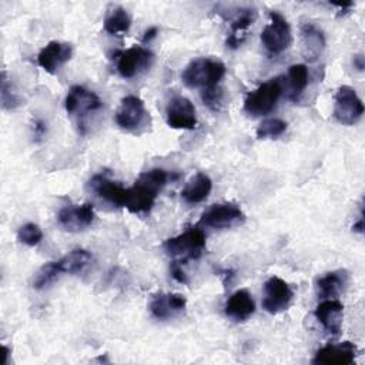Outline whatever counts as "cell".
<instances>
[{"label": "cell", "instance_id": "6da1fadb", "mask_svg": "<svg viewBox=\"0 0 365 365\" xmlns=\"http://www.w3.org/2000/svg\"><path fill=\"white\" fill-rule=\"evenodd\" d=\"M167 181L168 173L163 168H151L141 173L134 185L127 188L124 208L133 214H147Z\"/></svg>", "mask_w": 365, "mask_h": 365}, {"label": "cell", "instance_id": "7a4b0ae2", "mask_svg": "<svg viewBox=\"0 0 365 365\" xmlns=\"http://www.w3.org/2000/svg\"><path fill=\"white\" fill-rule=\"evenodd\" d=\"M225 76V66L220 60L198 57L191 60L181 73V80L188 88H212L220 86Z\"/></svg>", "mask_w": 365, "mask_h": 365}, {"label": "cell", "instance_id": "3957f363", "mask_svg": "<svg viewBox=\"0 0 365 365\" xmlns=\"http://www.w3.org/2000/svg\"><path fill=\"white\" fill-rule=\"evenodd\" d=\"M164 252L174 262L185 264L190 259H197L205 250V234L201 228H188L184 232L171 237L163 242Z\"/></svg>", "mask_w": 365, "mask_h": 365}, {"label": "cell", "instance_id": "277c9868", "mask_svg": "<svg viewBox=\"0 0 365 365\" xmlns=\"http://www.w3.org/2000/svg\"><path fill=\"white\" fill-rule=\"evenodd\" d=\"M117 125L131 134L144 133L150 124L151 117L144 106V101L137 96H125L121 98L114 114Z\"/></svg>", "mask_w": 365, "mask_h": 365}, {"label": "cell", "instance_id": "5b68a950", "mask_svg": "<svg viewBox=\"0 0 365 365\" xmlns=\"http://www.w3.org/2000/svg\"><path fill=\"white\" fill-rule=\"evenodd\" d=\"M284 91V80L281 77L269 78L251 91L244 101V111L251 117H261L271 113Z\"/></svg>", "mask_w": 365, "mask_h": 365}, {"label": "cell", "instance_id": "8992f818", "mask_svg": "<svg viewBox=\"0 0 365 365\" xmlns=\"http://www.w3.org/2000/svg\"><path fill=\"white\" fill-rule=\"evenodd\" d=\"M64 107L67 114L77 118L78 130L84 134L86 118L88 117V114L98 111L103 107V103L94 91L77 84L70 87L64 100Z\"/></svg>", "mask_w": 365, "mask_h": 365}, {"label": "cell", "instance_id": "52a82bcc", "mask_svg": "<svg viewBox=\"0 0 365 365\" xmlns=\"http://www.w3.org/2000/svg\"><path fill=\"white\" fill-rule=\"evenodd\" d=\"M115 58V67L118 74L123 78L130 80L150 70L154 63V53L148 47L133 46L127 50L117 51Z\"/></svg>", "mask_w": 365, "mask_h": 365}, {"label": "cell", "instance_id": "ba28073f", "mask_svg": "<svg viewBox=\"0 0 365 365\" xmlns=\"http://www.w3.org/2000/svg\"><path fill=\"white\" fill-rule=\"evenodd\" d=\"M261 43L269 54H281L291 46V27L281 13L269 11V23L261 31Z\"/></svg>", "mask_w": 365, "mask_h": 365}, {"label": "cell", "instance_id": "9c48e42d", "mask_svg": "<svg viewBox=\"0 0 365 365\" xmlns=\"http://www.w3.org/2000/svg\"><path fill=\"white\" fill-rule=\"evenodd\" d=\"M364 114V103L349 86H341L334 97V117L344 125H354Z\"/></svg>", "mask_w": 365, "mask_h": 365}, {"label": "cell", "instance_id": "30bf717a", "mask_svg": "<svg viewBox=\"0 0 365 365\" xmlns=\"http://www.w3.org/2000/svg\"><path fill=\"white\" fill-rule=\"evenodd\" d=\"M245 221L244 211L232 202L211 205L200 218V224L214 230H227L241 225Z\"/></svg>", "mask_w": 365, "mask_h": 365}, {"label": "cell", "instance_id": "8fae6325", "mask_svg": "<svg viewBox=\"0 0 365 365\" xmlns=\"http://www.w3.org/2000/svg\"><path fill=\"white\" fill-rule=\"evenodd\" d=\"M294 298L291 287L279 277H269L264 284L262 308L269 314H278L289 307Z\"/></svg>", "mask_w": 365, "mask_h": 365}, {"label": "cell", "instance_id": "7c38bea8", "mask_svg": "<svg viewBox=\"0 0 365 365\" xmlns=\"http://www.w3.org/2000/svg\"><path fill=\"white\" fill-rule=\"evenodd\" d=\"M167 124L171 128L192 130L197 127V114L194 104L184 96H174L165 108Z\"/></svg>", "mask_w": 365, "mask_h": 365}, {"label": "cell", "instance_id": "4fadbf2b", "mask_svg": "<svg viewBox=\"0 0 365 365\" xmlns=\"http://www.w3.org/2000/svg\"><path fill=\"white\" fill-rule=\"evenodd\" d=\"M358 348L349 341L341 344H328L319 348L312 358L315 365H351L355 362Z\"/></svg>", "mask_w": 365, "mask_h": 365}, {"label": "cell", "instance_id": "5bb4252c", "mask_svg": "<svg viewBox=\"0 0 365 365\" xmlns=\"http://www.w3.org/2000/svg\"><path fill=\"white\" fill-rule=\"evenodd\" d=\"M96 220L94 207L90 202H84L81 205L64 207L57 214V221L60 227L66 231L77 232L90 227Z\"/></svg>", "mask_w": 365, "mask_h": 365}, {"label": "cell", "instance_id": "9a60e30c", "mask_svg": "<svg viewBox=\"0 0 365 365\" xmlns=\"http://www.w3.org/2000/svg\"><path fill=\"white\" fill-rule=\"evenodd\" d=\"M187 299L181 294L161 292L157 294L150 302V312L160 321L173 319L185 311Z\"/></svg>", "mask_w": 365, "mask_h": 365}, {"label": "cell", "instance_id": "2e32d148", "mask_svg": "<svg viewBox=\"0 0 365 365\" xmlns=\"http://www.w3.org/2000/svg\"><path fill=\"white\" fill-rule=\"evenodd\" d=\"M73 54V47L70 43L64 41H50L47 43L37 56L38 66L50 73L54 74L63 64H66Z\"/></svg>", "mask_w": 365, "mask_h": 365}, {"label": "cell", "instance_id": "e0dca14e", "mask_svg": "<svg viewBox=\"0 0 365 365\" xmlns=\"http://www.w3.org/2000/svg\"><path fill=\"white\" fill-rule=\"evenodd\" d=\"M314 315L327 332L332 335L339 334L342 327V317H344V305L341 301H338L336 298L322 299L317 305Z\"/></svg>", "mask_w": 365, "mask_h": 365}, {"label": "cell", "instance_id": "ac0fdd59", "mask_svg": "<svg viewBox=\"0 0 365 365\" xmlns=\"http://www.w3.org/2000/svg\"><path fill=\"white\" fill-rule=\"evenodd\" d=\"M88 185L104 201H107L115 207H124L127 188L123 187L120 182H117V181L108 178L106 174L100 173L90 178Z\"/></svg>", "mask_w": 365, "mask_h": 365}, {"label": "cell", "instance_id": "d6986e66", "mask_svg": "<svg viewBox=\"0 0 365 365\" xmlns=\"http://www.w3.org/2000/svg\"><path fill=\"white\" fill-rule=\"evenodd\" d=\"M301 44L302 56L305 57V60H318L327 46L324 31L314 23H304L301 26Z\"/></svg>", "mask_w": 365, "mask_h": 365}, {"label": "cell", "instance_id": "ffe728a7", "mask_svg": "<svg viewBox=\"0 0 365 365\" xmlns=\"http://www.w3.org/2000/svg\"><path fill=\"white\" fill-rule=\"evenodd\" d=\"M224 312L228 318L237 322L247 321L255 312V302L250 291L245 288H241V289H237L234 294H231L225 302Z\"/></svg>", "mask_w": 365, "mask_h": 365}, {"label": "cell", "instance_id": "44dd1931", "mask_svg": "<svg viewBox=\"0 0 365 365\" xmlns=\"http://www.w3.org/2000/svg\"><path fill=\"white\" fill-rule=\"evenodd\" d=\"M257 17V11L251 7H247V9H240L235 11V16L234 19H231V23H230V34L227 37V47L230 48H238L245 36H247V29L254 23Z\"/></svg>", "mask_w": 365, "mask_h": 365}, {"label": "cell", "instance_id": "7402d4cb", "mask_svg": "<svg viewBox=\"0 0 365 365\" xmlns=\"http://www.w3.org/2000/svg\"><path fill=\"white\" fill-rule=\"evenodd\" d=\"M349 282V275L346 269H336L332 272H328L327 275L321 277L317 281V289L318 297L321 299L327 298H336L339 294H342Z\"/></svg>", "mask_w": 365, "mask_h": 365}, {"label": "cell", "instance_id": "603a6c76", "mask_svg": "<svg viewBox=\"0 0 365 365\" xmlns=\"http://www.w3.org/2000/svg\"><path fill=\"white\" fill-rule=\"evenodd\" d=\"M211 188H212L211 178L204 173H197L194 177L190 178V181L181 190V198L187 204H198V202H202L210 195Z\"/></svg>", "mask_w": 365, "mask_h": 365}, {"label": "cell", "instance_id": "cb8c5ba5", "mask_svg": "<svg viewBox=\"0 0 365 365\" xmlns=\"http://www.w3.org/2000/svg\"><path fill=\"white\" fill-rule=\"evenodd\" d=\"M91 259H93V255L87 250L76 248L54 262L57 265L60 275H63V274L81 272L90 264Z\"/></svg>", "mask_w": 365, "mask_h": 365}, {"label": "cell", "instance_id": "d4e9b609", "mask_svg": "<svg viewBox=\"0 0 365 365\" xmlns=\"http://www.w3.org/2000/svg\"><path fill=\"white\" fill-rule=\"evenodd\" d=\"M131 17L121 6H113L104 17V30L111 36H123L130 30Z\"/></svg>", "mask_w": 365, "mask_h": 365}, {"label": "cell", "instance_id": "484cf974", "mask_svg": "<svg viewBox=\"0 0 365 365\" xmlns=\"http://www.w3.org/2000/svg\"><path fill=\"white\" fill-rule=\"evenodd\" d=\"M288 98L297 101L308 86V68L305 64H292L287 73Z\"/></svg>", "mask_w": 365, "mask_h": 365}, {"label": "cell", "instance_id": "4316f807", "mask_svg": "<svg viewBox=\"0 0 365 365\" xmlns=\"http://www.w3.org/2000/svg\"><path fill=\"white\" fill-rule=\"evenodd\" d=\"M0 98H1V107L4 110H14L20 106V97L16 91L11 80H9L6 70L1 71V80H0Z\"/></svg>", "mask_w": 365, "mask_h": 365}, {"label": "cell", "instance_id": "83f0119b", "mask_svg": "<svg viewBox=\"0 0 365 365\" xmlns=\"http://www.w3.org/2000/svg\"><path fill=\"white\" fill-rule=\"evenodd\" d=\"M287 130V123L281 118H267L257 127V138H278Z\"/></svg>", "mask_w": 365, "mask_h": 365}, {"label": "cell", "instance_id": "f1b7e54d", "mask_svg": "<svg viewBox=\"0 0 365 365\" xmlns=\"http://www.w3.org/2000/svg\"><path fill=\"white\" fill-rule=\"evenodd\" d=\"M60 277V272L57 269V265L54 261H50L40 267V269L36 272L33 278V287L34 289H43L48 287L51 282H54Z\"/></svg>", "mask_w": 365, "mask_h": 365}, {"label": "cell", "instance_id": "f546056e", "mask_svg": "<svg viewBox=\"0 0 365 365\" xmlns=\"http://www.w3.org/2000/svg\"><path fill=\"white\" fill-rule=\"evenodd\" d=\"M17 240L29 247L37 245L43 240V231L41 228L34 222H26L23 224L17 231Z\"/></svg>", "mask_w": 365, "mask_h": 365}, {"label": "cell", "instance_id": "4dcf8cb0", "mask_svg": "<svg viewBox=\"0 0 365 365\" xmlns=\"http://www.w3.org/2000/svg\"><path fill=\"white\" fill-rule=\"evenodd\" d=\"M201 98L202 103L212 111H218L221 108L222 104V98H224V91L220 86L212 87V88H207L201 91Z\"/></svg>", "mask_w": 365, "mask_h": 365}, {"label": "cell", "instance_id": "1f68e13d", "mask_svg": "<svg viewBox=\"0 0 365 365\" xmlns=\"http://www.w3.org/2000/svg\"><path fill=\"white\" fill-rule=\"evenodd\" d=\"M31 128H33V135L36 137V140H41L44 137V134L47 133V124L41 118L33 120Z\"/></svg>", "mask_w": 365, "mask_h": 365}, {"label": "cell", "instance_id": "d6a6232c", "mask_svg": "<svg viewBox=\"0 0 365 365\" xmlns=\"http://www.w3.org/2000/svg\"><path fill=\"white\" fill-rule=\"evenodd\" d=\"M171 275H173V278L177 282H181V284H187L188 282V278H187L185 272L182 271L181 264H178V262L173 261V264H171Z\"/></svg>", "mask_w": 365, "mask_h": 365}, {"label": "cell", "instance_id": "836d02e7", "mask_svg": "<svg viewBox=\"0 0 365 365\" xmlns=\"http://www.w3.org/2000/svg\"><path fill=\"white\" fill-rule=\"evenodd\" d=\"M157 33H158V29L157 27H150L148 30H145V33H144V36H143V43H150L155 36H157Z\"/></svg>", "mask_w": 365, "mask_h": 365}, {"label": "cell", "instance_id": "e575fe53", "mask_svg": "<svg viewBox=\"0 0 365 365\" xmlns=\"http://www.w3.org/2000/svg\"><path fill=\"white\" fill-rule=\"evenodd\" d=\"M352 64H354V67H355L356 70L362 71V70H364V67H365L364 56H362V54H355V56H354V58H352Z\"/></svg>", "mask_w": 365, "mask_h": 365}, {"label": "cell", "instance_id": "d590c367", "mask_svg": "<svg viewBox=\"0 0 365 365\" xmlns=\"http://www.w3.org/2000/svg\"><path fill=\"white\" fill-rule=\"evenodd\" d=\"M352 231H354V232H358V234H362V232H364V212H361L359 220L352 225Z\"/></svg>", "mask_w": 365, "mask_h": 365}]
</instances>
